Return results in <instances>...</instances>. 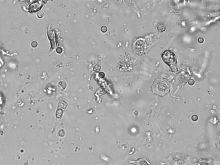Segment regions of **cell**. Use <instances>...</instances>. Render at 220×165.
Segmentation results:
<instances>
[{
  "label": "cell",
  "mask_w": 220,
  "mask_h": 165,
  "mask_svg": "<svg viewBox=\"0 0 220 165\" xmlns=\"http://www.w3.org/2000/svg\"><path fill=\"white\" fill-rule=\"evenodd\" d=\"M161 57L164 63L169 67L172 72H178L176 57L172 51L170 50H165L162 54Z\"/></svg>",
  "instance_id": "1"
},
{
  "label": "cell",
  "mask_w": 220,
  "mask_h": 165,
  "mask_svg": "<svg viewBox=\"0 0 220 165\" xmlns=\"http://www.w3.org/2000/svg\"><path fill=\"white\" fill-rule=\"evenodd\" d=\"M151 89L154 93L160 96H164L168 93L170 87L165 81L160 78L155 80L151 86Z\"/></svg>",
  "instance_id": "2"
},
{
  "label": "cell",
  "mask_w": 220,
  "mask_h": 165,
  "mask_svg": "<svg viewBox=\"0 0 220 165\" xmlns=\"http://www.w3.org/2000/svg\"><path fill=\"white\" fill-rule=\"evenodd\" d=\"M57 86H58V88L60 90H64L66 87L67 84H66V83L65 81H61L58 83Z\"/></svg>",
  "instance_id": "3"
},
{
  "label": "cell",
  "mask_w": 220,
  "mask_h": 165,
  "mask_svg": "<svg viewBox=\"0 0 220 165\" xmlns=\"http://www.w3.org/2000/svg\"><path fill=\"white\" fill-rule=\"evenodd\" d=\"M157 30L160 32H163L166 30V26L163 23H160L157 25Z\"/></svg>",
  "instance_id": "4"
},
{
  "label": "cell",
  "mask_w": 220,
  "mask_h": 165,
  "mask_svg": "<svg viewBox=\"0 0 220 165\" xmlns=\"http://www.w3.org/2000/svg\"><path fill=\"white\" fill-rule=\"evenodd\" d=\"M97 68H96V66L94 67V71H95V72H99V70L98 69H98H100V67L99 66V65H97Z\"/></svg>",
  "instance_id": "5"
},
{
  "label": "cell",
  "mask_w": 220,
  "mask_h": 165,
  "mask_svg": "<svg viewBox=\"0 0 220 165\" xmlns=\"http://www.w3.org/2000/svg\"><path fill=\"white\" fill-rule=\"evenodd\" d=\"M198 41L199 43H202L204 42V39L202 38H199L198 40Z\"/></svg>",
  "instance_id": "6"
}]
</instances>
